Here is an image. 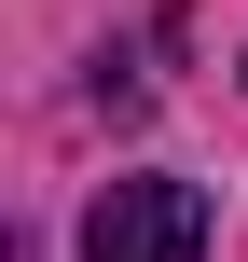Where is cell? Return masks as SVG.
Instances as JSON below:
<instances>
[{
	"mask_svg": "<svg viewBox=\"0 0 248 262\" xmlns=\"http://www.w3.org/2000/svg\"><path fill=\"white\" fill-rule=\"evenodd\" d=\"M83 262H207V193L193 180H110L83 207Z\"/></svg>",
	"mask_w": 248,
	"mask_h": 262,
	"instance_id": "1",
	"label": "cell"
}]
</instances>
